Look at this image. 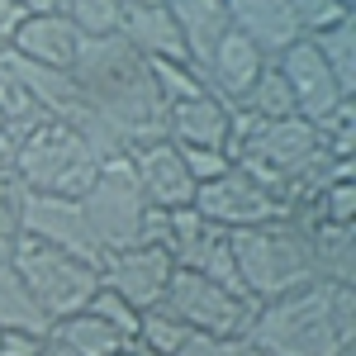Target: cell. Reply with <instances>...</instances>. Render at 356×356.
Returning <instances> with one entry per match:
<instances>
[{"mask_svg": "<svg viewBox=\"0 0 356 356\" xmlns=\"http://www.w3.org/2000/svg\"><path fill=\"white\" fill-rule=\"evenodd\" d=\"M19 143H24V138H15L10 129H0V176H10V181H15V157H19Z\"/></svg>", "mask_w": 356, "mask_h": 356, "instance_id": "d590c367", "label": "cell"}, {"mask_svg": "<svg viewBox=\"0 0 356 356\" xmlns=\"http://www.w3.org/2000/svg\"><path fill=\"white\" fill-rule=\"evenodd\" d=\"M100 171V157L90 152L72 124L62 119H43L33 134L19 143L15 157V186L19 191H38V195H62V200H81L90 191Z\"/></svg>", "mask_w": 356, "mask_h": 356, "instance_id": "277c9868", "label": "cell"}, {"mask_svg": "<svg viewBox=\"0 0 356 356\" xmlns=\"http://www.w3.org/2000/svg\"><path fill=\"white\" fill-rule=\"evenodd\" d=\"M309 43L323 53L332 81L342 86V95H352V100H356V19H342V24L314 33Z\"/></svg>", "mask_w": 356, "mask_h": 356, "instance_id": "603a6c76", "label": "cell"}, {"mask_svg": "<svg viewBox=\"0 0 356 356\" xmlns=\"http://www.w3.org/2000/svg\"><path fill=\"white\" fill-rule=\"evenodd\" d=\"M129 347H134V342H129ZM129 347H124V352H114V356H134V352H129Z\"/></svg>", "mask_w": 356, "mask_h": 356, "instance_id": "ab89813d", "label": "cell"}, {"mask_svg": "<svg viewBox=\"0 0 356 356\" xmlns=\"http://www.w3.org/2000/svg\"><path fill=\"white\" fill-rule=\"evenodd\" d=\"M233 261H238V280L257 304L280 300L290 290H300L314 280V261H309V238L295 219H271L228 233Z\"/></svg>", "mask_w": 356, "mask_h": 356, "instance_id": "3957f363", "label": "cell"}, {"mask_svg": "<svg viewBox=\"0 0 356 356\" xmlns=\"http://www.w3.org/2000/svg\"><path fill=\"white\" fill-rule=\"evenodd\" d=\"M318 129V143L328 147V157H352L356 147V100H342L328 119H318L314 124Z\"/></svg>", "mask_w": 356, "mask_h": 356, "instance_id": "83f0119b", "label": "cell"}, {"mask_svg": "<svg viewBox=\"0 0 356 356\" xmlns=\"http://www.w3.org/2000/svg\"><path fill=\"white\" fill-rule=\"evenodd\" d=\"M72 81L81 90V105L119 138L124 152L166 138V100L157 95L152 67L119 33L81 38V53L72 62Z\"/></svg>", "mask_w": 356, "mask_h": 356, "instance_id": "6da1fadb", "label": "cell"}, {"mask_svg": "<svg viewBox=\"0 0 356 356\" xmlns=\"http://www.w3.org/2000/svg\"><path fill=\"white\" fill-rule=\"evenodd\" d=\"M162 304L191 332H204V337H243L252 314H257V300H238L223 285L204 280L200 271H186V266L171 271V285H166Z\"/></svg>", "mask_w": 356, "mask_h": 356, "instance_id": "52a82bcc", "label": "cell"}, {"mask_svg": "<svg viewBox=\"0 0 356 356\" xmlns=\"http://www.w3.org/2000/svg\"><path fill=\"white\" fill-rule=\"evenodd\" d=\"M95 318H105L114 332H124L129 342H134V332H138V309L124 295H114V290H105V285H95V295H90V304H86Z\"/></svg>", "mask_w": 356, "mask_h": 356, "instance_id": "f546056e", "label": "cell"}, {"mask_svg": "<svg viewBox=\"0 0 356 356\" xmlns=\"http://www.w3.org/2000/svg\"><path fill=\"white\" fill-rule=\"evenodd\" d=\"M243 110L257 114V119H290V114H295V95H290V86H285V76H280V67H275V62L261 67L257 86L247 90Z\"/></svg>", "mask_w": 356, "mask_h": 356, "instance_id": "484cf974", "label": "cell"}, {"mask_svg": "<svg viewBox=\"0 0 356 356\" xmlns=\"http://www.w3.org/2000/svg\"><path fill=\"white\" fill-rule=\"evenodd\" d=\"M309 238L314 280L323 285H356V223H300Z\"/></svg>", "mask_w": 356, "mask_h": 356, "instance_id": "d6986e66", "label": "cell"}, {"mask_svg": "<svg viewBox=\"0 0 356 356\" xmlns=\"http://www.w3.org/2000/svg\"><path fill=\"white\" fill-rule=\"evenodd\" d=\"M271 62L280 67V76H285L290 95H295V114H300V119H309V124L328 119L342 100H352V95H342V86L332 81L323 53H318L309 38H295V43H290L285 53H275Z\"/></svg>", "mask_w": 356, "mask_h": 356, "instance_id": "30bf717a", "label": "cell"}, {"mask_svg": "<svg viewBox=\"0 0 356 356\" xmlns=\"http://www.w3.org/2000/svg\"><path fill=\"white\" fill-rule=\"evenodd\" d=\"M24 5H19V0H0V53H5V48H10V38H15V29L24 24Z\"/></svg>", "mask_w": 356, "mask_h": 356, "instance_id": "e575fe53", "label": "cell"}, {"mask_svg": "<svg viewBox=\"0 0 356 356\" xmlns=\"http://www.w3.org/2000/svg\"><path fill=\"white\" fill-rule=\"evenodd\" d=\"M129 352H134V356H162V352H147V347H138V342L129 347Z\"/></svg>", "mask_w": 356, "mask_h": 356, "instance_id": "74e56055", "label": "cell"}, {"mask_svg": "<svg viewBox=\"0 0 356 356\" xmlns=\"http://www.w3.org/2000/svg\"><path fill=\"white\" fill-rule=\"evenodd\" d=\"M257 356H342L356 352V285L309 280L280 300L257 304L247 323Z\"/></svg>", "mask_w": 356, "mask_h": 356, "instance_id": "7a4b0ae2", "label": "cell"}, {"mask_svg": "<svg viewBox=\"0 0 356 356\" xmlns=\"http://www.w3.org/2000/svg\"><path fill=\"white\" fill-rule=\"evenodd\" d=\"M5 53L24 57V62H38V67L72 72V62L81 53V33L67 24L57 10H33V15H24V24L15 29V38H10Z\"/></svg>", "mask_w": 356, "mask_h": 356, "instance_id": "9a60e30c", "label": "cell"}, {"mask_svg": "<svg viewBox=\"0 0 356 356\" xmlns=\"http://www.w3.org/2000/svg\"><path fill=\"white\" fill-rule=\"evenodd\" d=\"M285 5H290V15H295V24H300L304 38H314V33H323V29L352 19V10L337 5V0H285Z\"/></svg>", "mask_w": 356, "mask_h": 356, "instance_id": "f1b7e54d", "label": "cell"}, {"mask_svg": "<svg viewBox=\"0 0 356 356\" xmlns=\"http://www.w3.org/2000/svg\"><path fill=\"white\" fill-rule=\"evenodd\" d=\"M57 15L76 29L81 38H114L124 0H57Z\"/></svg>", "mask_w": 356, "mask_h": 356, "instance_id": "cb8c5ba5", "label": "cell"}, {"mask_svg": "<svg viewBox=\"0 0 356 356\" xmlns=\"http://www.w3.org/2000/svg\"><path fill=\"white\" fill-rule=\"evenodd\" d=\"M48 342L62 347L67 356H114L129 347V337L124 332H114L105 318H95L90 309L81 314H72V318H57L53 332H48Z\"/></svg>", "mask_w": 356, "mask_h": 356, "instance_id": "44dd1931", "label": "cell"}, {"mask_svg": "<svg viewBox=\"0 0 356 356\" xmlns=\"http://www.w3.org/2000/svg\"><path fill=\"white\" fill-rule=\"evenodd\" d=\"M152 67V81H157V95L166 105H181V100H195L204 95V76L195 62H147Z\"/></svg>", "mask_w": 356, "mask_h": 356, "instance_id": "4316f807", "label": "cell"}, {"mask_svg": "<svg viewBox=\"0 0 356 356\" xmlns=\"http://www.w3.org/2000/svg\"><path fill=\"white\" fill-rule=\"evenodd\" d=\"M166 143L228 152V105H219L209 90L195 100H181V105H166Z\"/></svg>", "mask_w": 356, "mask_h": 356, "instance_id": "ac0fdd59", "label": "cell"}, {"mask_svg": "<svg viewBox=\"0 0 356 356\" xmlns=\"http://www.w3.org/2000/svg\"><path fill=\"white\" fill-rule=\"evenodd\" d=\"M171 271H176V261L166 257L162 247L138 243V247H124V252H110V257H105L100 285L114 290V295H124V300L143 314V309H152V304L166 300Z\"/></svg>", "mask_w": 356, "mask_h": 356, "instance_id": "8fae6325", "label": "cell"}, {"mask_svg": "<svg viewBox=\"0 0 356 356\" xmlns=\"http://www.w3.org/2000/svg\"><path fill=\"white\" fill-rule=\"evenodd\" d=\"M19 238L48 243L67 257H76L86 266H105V247L86 223L81 200H62V195H38V191H19Z\"/></svg>", "mask_w": 356, "mask_h": 356, "instance_id": "ba28073f", "label": "cell"}, {"mask_svg": "<svg viewBox=\"0 0 356 356\" xmlns=\"http://www.w3.org/2000/svg\"><path fill=\"white\" fill-rule=\"evenodd\" d=\"M181 152V162H186V171H191L195 186H204V181H214V176H223L228 171V152H219V147H176Z\"/></svg>", "mask_w": 356, "mask_h": 356, "instance_id": "4dcf8cb0", "label": "cell"}, {"mask_svg": "<svg viewBox=\"0 0 356 356\" xmlns=\"http://www.w3.org/2000/svg\"><path fill=\"white\" fill-rule=\"evenodd\" d=\"M186 337H191V328H186V323H181L166 304H152V309H143V314H138L134 342H138V347H147V352L176 356L181 347H186Z\"/></svg>", "mask_w": 356, "mask_h": 356, "instance_id": "d4e9b609", "label": "cell"}, {"mask_svg": "<svg viewBox=\"0 0 356 356\" xmlns=\"http://www.w3.org/2000/svg\"><path fill=\"white\" fill-rule=\"evenodd\" d=\"M191 209L204 223L223 228V233H243V228H257V223L290 219V214H285V204H280L266 186H257L247 171H238V166H228L223 176L204 181V186H195Z\"/></svg>", "mask_w": 356, "mask_h": 356, "instance_id": "9c48e42d", "label": "cell"}, {"mask_svg": "<svg viewBox=\"0 0 356 356\" xmlns=\"http://www.w3.org/2000/svg\"><path fill=\"white\" fill-rule=\"evenodd\" d=\"M0 67L24 86V95L38 105L43 119H62V124H72V119L86 110L81 90H76V81H72V72L38 67V62H24V57H15V53H0Z\"/></svg>", "mask_w": 356, "mask_h": 356, "instance_id": "2e32d148", "label": "cell"}, {"mask_svg": "<svg viewBox=\"0 0 356 356\" xmlns=\"http://www.w3.org/2000/svg\"><path fill=\"white\" fill-rule=\"evenodd\" d=\"M15 238H19V186L0 176V261L10 257Z\"/></svg>", "mask_w": 356, "mask_h": 356, "instance_id": "1f68e13d", "label": "cell"}, {"mask_svg": "<svg viewBox=\"0 0 356 356\" xmlns=\"http://www.w3.org/2000/svg\"><path fill=\"white\" fill-rule=\"evenodd\" d=\"M129 162H134V176H138V191L147 195V204H157V209H186L195 200V181L186 162H181V152H176V143H147V147H134L129 152Z\"/></svg>", "mask_w": 356, "mask_h": 356, "instance_id": "4fadbf2b", "label": "cell"}, {"mask_svg": "<svg viewBox=\"0 0 356 356\" xmlns=\"http://www.w3.org/2000/svg\"><path fill=\"white\" fill-rule=\"evenodd\" d=\"M271 57L261 53L252 38H243V33H223L219 43H214V53L204 57V67H200V76H204V90L219 100V105H228V110H238L247 100V90L257 86V76H261V67H266Z\"/></svg>", "mask_w": 356, "mask_h": 356, "instance_id": "7c38bea8", "label": "cell"}, {"mask_svg": "<svg viewBox=\"0 0 356 356\" xmlns=\"http://www.w3.org/2000/svg\"><path fill=\"white\" fill-rule=\"evenodd\" d=\"M43 356H67V352H62V347H53V342H48V352H43Z\"/></svg>", "mask_w": 356, "mask_h": 356, "instance_id": "f35d334b", "label": "cell"}, {"mask_svg": "<svg viewBox=\"0 0 356 356\" xmlns=\"http://www.w3.org/2000/svg\"><path fill=\"white\" fill-rule=\"evenodd\" d=\"M342 356H356V352H342Z\"/></svg>", "mask_w": 356, "mask_h": 356, "instance_id": "b9f144b4", "label": "cell"}, {"mask_svg": "<svg viewBox=\"0 0 356 356\" xmlns=\"http://www.w3.org/2000/svg\"><path fill=\"white\" fill-rule=\"evenodd\" d=\"M81 209H86L90 233L105 247V257L110 252H124V247H138V238H143V214H147V195L138 191L129 152L100 162L90 191L81 195Z\"/></svg>", "mask_w": 356, "mask_h": 356, "instance_id": "8992f818", "label": "cell"}, {"mask_svg": "<svg viewBox=\"0 0 356 356\" xmlns=\"http://www.w3.org/2000/svg\"><path fill=\"white\" fill-rule=\"evenodd\" d=\"M162 5L171 10L176 33H181L191 62L204 67V57L214 53V43L228 33V10H223V0H162Z\"/></svg>", "mask_w": 356, "mask_h": 356, "instance_id": "ffe728a7", "label": "cell"}, {"mask_svg": "<svg viewBox=\"0 0 356 356\" xmlns=\"http://www.w3.org/2000/svg\"><path fill=\"white\" fill-rule=\"evenodd\" d=\"M19 5H24L29 15H33V10H57V0H19Z\"/></svg>", "mask_w": 356, "mask_h": 356, "instance_id": "8d00e7d4", "label": "cell"}, {"mask_svg": "<svg viewBox=\"0 0 356 356\" xmlns=\"http://www.w3.org/2000/svg\"><path fill=\"white\" fill-rule=\"evenodd\" d=\"M0 332H38V337L53 332V323L43 318V309L29 300L24 280L15 275L10 257L0 261Z\"/></svg>", "mask_w": 356, "mask_h": 356, "instance_id": "7402d4cb", "label": "cell"}, {"mask_svg": "<svg viewBox=\"0 0 356 356\" xmlns=\"http://www.w3.org/2000/svg\"><path fill=\"white\" fill-rule=\"evenodd\" d=\"M119 38L143 53L147 62H191L176 19L162 0H124V15H119Z\"/></svg>", "mask_w": 356, "mask_h": 356, "instance_id": "5bb4252c", "label": "cell"}, {"mask_svg": "<svg viewBox=\"0 0 356 356\" xmlns=\"http://www.w3.org/2000/svg\"><path fill=\"white\" fill-rule=\"evenodd\" d=\"M10 266L24 280L29 300L43 309L48 323L81 314L90 304V295H95V285H100L95 266H86V261H76V257H67V252H57L48 243H33V238H15Z\"/></svg>", "mask_w": 356, "mask_h": 356, "instance_id": "5b68a950", "label": "cell"}, {"mask_svg": "<svg viewBox=\"0 0 356 356\" xmlns=\"http://www.w3.org/2000/svg\"><path fill=\"white\" fill-rule=\"evenodd\" d=\"M176 356H257V352L247 347V337H204V332H191Z\"/></svg>", "mask_w": 356, "mask_h": 356, "instance_id": "d6a6232c", "label": "cell"}, {"mask_svg": "<svg viewBox=\"0 0 356 356\" xmlns=\"http://www.w3.org/2000/svg\"><path fill=\"white\" fill-rule=\"evenodd\" d=\"M337 5H347V10H352V5H356V0H337Z\"/></svg>", "mask_w": 356, "mask_h": 356, "instance_id": "60d3db41", "label": "cell"}, {"mask_svg": "<svg viewBox=\"0 0 356 356\" xmlns=\"http://www.w3.org/2000/svg\"><path fill=\"white\" fill-rule=\"evenodd\" d=\"M223 10H228V29L252 38L266 57L285 53L295 38H304L285 0H223Z\"/></svg>", "mask_w": 356, "mask_h": 356, "instance_id": "e0dca14e", "label": "cell"}, {"mask_svg": "<svg viewBox=\"0 0 356 356\" xmlns=\"http://www.w3.org/2000/svg\"><path fill=\"white\" fill-rule=\"evenodd\" d=\"M48 337L38 332H0V356H43Z\"/></svg>", "mask_w": 356, "mask_h": 356, "instance_id": "836d02e7", "label": "cell"}]
</instances>
